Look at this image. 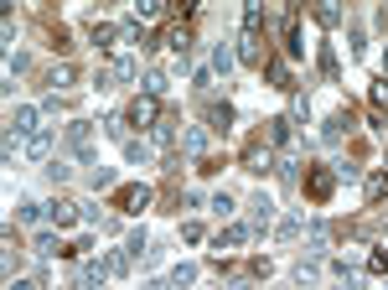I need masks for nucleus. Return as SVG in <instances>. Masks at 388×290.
I'll list each match as a JSON object with an SVG mask.
<instances>
[{
	"instance_id": "4",
	"label": "nucleus",
	"mask_w": 388,
	"mask_h": 290,
	"mask_svg": "<svg viewBox=\"0 0 388 290\" xmlns=\"http://www.w3.org/2000/svg\"><path fill=\"white\" fill-rule=\"evenodd\" d=\"M270 166H275V151H270V140H264V135H254V140H249V151H244V171L264 177Z\"/></svg>"
},
{
	"instance_id": "10",
	"label": "nucleus",
	"mask_w": 388,
	"mask_h": 290,
	"mask_svg": "<svg viewBox=\"0 0 388 290\" xmlns=\"http://www.w3.org/2000/svg\"><path fill=\"white\" fill-rule=\"evenodd\" d=\"M285 57H300V11L285 16Z\"/></svg>"
},
{
	"instance_id": "22",
	"label": "nucleus",
	"mask_w": 388,
	"mask_h": 290,
	"mask_svg": "<svg viewBox=\"0 0 388 290\" xmlns=\"http://www.w3.org/2000/svg\"><path fill=\"white\" fill-rule=\"evenodd\" d=\"M151 140H155V145H171V140H176V120L166 114V120H160V125L151 130Z\"/></svg>"
},
{
	"instance_id": "7",
	"label": "nucleus",
	"mask_w": 388,
	"mask_h": 290,
	"mask_svg": "<svg viewBox=\"0 0 388 290\" xmlns=\"http://www.w3.org/2000/svg\"><path fill=\"white\" fill-rule=\"evenodd\" d=\"M192 280H197V270H192V265H176L166 280H155V285H145V290H186Z\"/></svg>"
},
{
	"instance_id": "19",
	"label": "nucleus",
	"mask_w": 388,
	"mask_h": 290,
	"mask_svg": "<svg viewBox=\"0 0 388 290\" xmlns=\"http://www.w3.org/2000/svg\"><path fill=\"white\" fill-rule=\"evenodd\" d=\"M383 114H388V78H383V83H373V120L383 125Z\"/></svg>"
},
{
	"instance_id": "3",
	"label": "nucleus",
	"mask_w": 388,
	"mask_h": 290,
	"mask_svg": "<svg viewBox=\"0 0 388 290\" xmlns=\"http://www.w3.org/2000/svg\"><path fill=\"white\" fill-rule=\"evenodd\" d=\"M114 207H119V213H140V207H151V187H145V181L114 187Z\"/></svg>"
},
{
	"instance_id": "20",
	"label": "nucleus",
	"mask_w": 388,
	"mask_h": 290,
	"mask_svg": "<svg viewBox=\"0 0 388 290\" xmlns=\"http://www.w3.org/2000/svg\"><path fill=\"white\" fill-rule=\"evenodd\" d=\"M300 233H305V218H285V223H279V228H275V239H300Z\"/></svg>"
},
{
	"instance_id": "23",
	"label": "nucleus",
	"mask_w": 388,
	"mask_h": 290,
	"mask_svg": "<svg viewBox=\"0 0 388 290\" xmlns=\"http://www.w3.org/2000/svg\"><path fill=\"white\" fill-rule=\"evenodd\" d=\"M36 254H42V259H52V254H68V249L52 239V233H36Z\"/></svg>"
},
{
	"instance_id": "24",
	"label": "nucleus",
	"mask_w": 388,
	"mask_h": 290,
	"mask_svg": "<svg viewBox=\"0 0 388 290\" xmlns=\"http://www.w3.org/2000/svg\"><path fill=\"white\" fill-rule=\"evenodd\" d=\"M125 156L135 166H145V161H151V145H145V140H125Z\"/></svg>"
},
{
	"instance_id": "25",
	"label": "nucleus",
	"mask_w": 388,
	"mask_h": 290,
	"mask_svg": "<svg viewBox=\"0 0 388 290\" xmlns=\"http://www.w3.org/2000/svg\"><path fill=\"white\" fill-rule=\"evenodd\" d=\"M316 275H321V270L311 265V259H305V265H296V285H300V290H311V285H316Z\"/></svg>"
},
{
	"instance_id": "6",
	"label": "nucleus",
	"mask_w": 388,
	"mask_h": 290,
	"mask_svg": "<svg viewBox=\"0 0 388 290\" xmlns=\"http://www.w3.org/2000/svg\"><path fill=\"white\" fill-rule=\"evenodd\" d=\"M244 244H249V228H244V223H233V228H223L218 239H212L218 254H233V249H244Z\"/></svg>"
},
{
	"instance_id": "15",
	"label": "nucleus",
	"mask_w": 388,
	"mask_h": 290,
	"mask_svg": "<svg viewBox=\"0 0 388 290\" xmlns=\"http://www.w3.org/2000/svg\"><path fill=\"white\" fill-rule=\"evenodd\" d=\"M88 36H93V47H114L119 26H109V21H88Z\"/></svg>"
},
{
	"instance_id": "21",
	"label": "nucleus",
	"mask_w": 388,
	"mask_h": 290,
	"mask_svg": "<svg viewBox=\"0 0 388 290\" xmlns=\"http://www.w3.org/2000/svg\"><path fill=\"white\" fill-rule=\"evenodd\" d=\"M73 78H78V68H68V62H62V68H52V73H47V88H68Z\"/></svg>"
},
{
	"instance_id": "16",
	"label": "nucleus",
	"mask_w": 388,
	"mask_h": 290,
	"mask_svg": "<svg viewBox=\"0 0 388 290\" xmlns=\"http://www.w3.org/2000/svg\"><path fill=\"white\" fill-rule=\"evenodd\" d=\"M181 151H186V156H207V130H197V125H192V130L181 135Z\"/></svg>"
},
{
	"instance_id": "30",
	"label": "nucleus",
	"mask_w": 388,
	"mask_h": 290,
	"mask_svg": "<svg viewBox=\"0 0 388 290\" xmlns=\"http://www.w3.org/2000/svg\"><path fill=\"white\" fill-rule=\"evenodd\" d=\"M212 68L228 73V68H233V52H228V47H218V52H212Z\"/></svg>"
},
{
	"instance_id": "27",
	"label": "nucleus",
	"mask_w": 388,
	"mask_h": 290,
	"mask_svg": "<svg viewBox=\"0 0 388 290\" xmlns=\"http://www.w3.org/2000/svg\"><path fill=\"white\" fill-rule=\"evenodd\" d=\"M275 218V202H270V197H259V202H254V223H259V228H264V223H270Z\"/></svg>"
},
{
	"instance_id": "28",
	"label": "nucleus",
	"mask_w": 388,
	"mask_h": 290,
	"mask_svg": "<svg viewBox=\"0 0 388 290\" xmlns=\"http://www.w3.org/2000/svg\"><path fill=\"white\" fill-rule=\"evenodd\" d=\"M368 275H388V254H383V249H373V254H368Z\"/></svg>"
},
{
	"instance_id": "14",
	"label": "nucleus",
	"mask_w": 388,
	"mask_h": 290,
	"mask_svg": "<svg viewBox=\"0 0 388 290\" xmlns=\"http://www.w3.org/2000/svg\"><path fill=\"white\" fill-rule=\"evenodd\" d=\"M238 57H244L249 68H264V62H270V57L259 52V36H244V42H238Z\"/></svg>"
},
{
	"instance_id": "2",
	"label": "nucleus",
	"mask_w": 388,
	"mask_h": 290,
	"mask_svg": "<svg viewBox=\"0 0 388 290\" xmlns=\"http://www.w3.org/2000/svg\"><path fill=\"white\" fill-rule=\"evenodd\" d=\"M125 120H130V125H145V130H155L160 120H166V114H160V99H151V94H140V99H130Z\"/></svg>"
},
{
	"instance_id": "33",
	"label": "nucleus",
	"mask_w": 388,
	"mask_h": 290,
	"mask_svg": "<svg viewBox=\"0 0 388 290\" xmlns=\"http://www.w3.org/2000/svg\"><path fill=\"white\" fill-rule=\"evenodd\" d=\"M11 290H36L32 280H11Z\"/></svg>"
},
{
	"instance_id": "18",
	"label": "nucleus",
	"mask_w": 388,
	"mask_h": 290,
	"mask_svg": "<svg viewBox=\"0 0 388 290\" xmlns=\"http://www.w3.org/2000/svg\"><path fill=\"white\" fill-rule=\"evenodd\" d=\"M11 130L16 135H36V109H16L11 114Z\"/></svg>"
},
{
	"instance_id": "31",
	"label": "nucleus",
	"mask_w": 388,
	"mask_h": 290,
	"mask_svg": "<svg viewBox=\"0 0 388 290\" xmlns=\"http://www.w3.org/2000/svg\"><path fill=\"white\" fill-rule=\"evenodd\" d=\"M321 73L337 78V52H331V47H321Z\"/></svg>"
},
{
	"instance_id": "1",
	"label": "nucleus",
	"mask_w": 388,
	"mask_h": 290,
	"mask_svg": "<svg viewBox=\"0 0 388 290\" xmlns=\"http://www.w3.org/2000/svg\"><path fill=\"white\" fill-rule=\"evenodd\" d=\"M331 192H337V171L331 166H305V197L311 202H331Z\"/></svg>"
},
{
	"instance_id": "34",
	"label": "nucleus",
	"mask_w": 388,
	"mask_h": 290,
	"mask_svg": "<svg viewBox=\"0 0 388 290\" xmlns=\"http://www.w3.org/2000/svg\"><path fill=\"white\" fill-rule=\"evenodd\" d=\"M383 68H388V52H383Z\"/></svg>"
},
{
	"instance_id": "8",
	"label": "nucleus",
	"mask_w": 388,
	"mask_h": 290,
	"mask_svg": "<svg viewBox=\"0 0 388 290\" xmlns=\"http://www.w3.org/2000/svg\"><path fill=\"white\" fill-rule=\"evenodd\" d=\"M264 73H270V83L279 88V94H290V88H296V78H290V62H285V57H270V62H264Z\"/></svg>"
},
{
	"instance_id": "9",
	"label": "nucleus",
	"mask_w": 388,
	"mask_h": 290,
	"mask_svg": "<svg viewBox=\"0 0 388 290\" xmlns=\"http://www.w3.org/2000/svg\"><path fill=\"white\" fill-rule=\"evenodd\" d=\"M47 218H52V223H57V228H73V223H78V218H83V213H78V202H68V197H57V202H52V207H47Z\"/></svg>"
},
{
	"instance_id": "12",
	"label": "nucleus",
	"mask_w": 388,
	"mask_h": 290,
	"mask_svg": "<svg viewBox=\"0 0 388 290\" xmlns=\"http://www.w3.org/2000/svg\"><path fill=\"white\" fill-rule=\"evenodd\" d=\"M259 135L270 140V145H285V140H290V120H279V114H275V120H264Z\"/></svg>"
},
{
	"instance_id": "26",
	"label": "nucleus",
	"mask_w": 388,
	"mask_h": 290,
	"mask_svg": "<svg viewBox=\"0 0 388 290\" xmlns=\"http://www.w3.org/2000/svg\"><path fill=\"white\" fill-rule=\"evenodd\" d=\"M311 16H316L321 26H337V21H342V6H316Z\"/></svg>"
},
{
	"instance_id": "32",
	"label": "nucleus",
	"mask_w": 388,
	"mask_h": 290,
	"mask_svg": "<svg viewBox=\"0 0 388 290\" xmlns=\"http://www.w3.org/2000/svg\"><path fill=\"white\" fill-rule=\"evenodd\" d=\"M93 187H99V192H109V187H114V171H104V166H93Z\"/></svg>"
},
{
	"instance_id": "17",
	"label": "nucleus",
	"mask_w": 388,
	"mask_h": 290,
	"mask_svg": "<svg viewBox=\"0 0 388 290\" xmlns=\"http://www.w3.org/2000/svg\"><path fill=\"white\" fill-rule=\"evenodd\" d=\"M305 244H311V254H321V249L331 244V228L326 223H311V228H305Z\"/></svg>"
},
{
	"instance_id": "5",
	"label": "nucleus",
	"mask_w": 388,
	"mask_h": 290,
	"mask_svg": "<svg viewBox=\"0 0 388 290\" xmlns=\"http://www.w3.org/2000/svg\"><path fill=\"white\" fill-rule=\"evenodd\" d=\"M352 130H357V109L347 104V109H337V114L326 120V130H321V135H326V145H342L347 135H352Z\"/></svg>"
},
{
	"instance_id": "11",
	"label": "nucleus",
	"mask_w": 388,
	"mask_h": 290,
	"mask_svg": "<svg viewBox=\"0 0 388 290\" xmlns=\"http://www.w3.org/2000/svg\"><path fill=\"white\" fill-rule=\"evenodd\" d=\"M26 156H32V161H47L52 156V130H36V135L26 140Z\"/></svg>"
},
{
	"instance_id": "29",
	"label": "nucleus",
	"mask_w": 388,
	"mask_h": 290,
	"mask_svg": "<svg viewBox=\"0 0 388 290\" xmlns=\"http://www.w3.org/2000/svg\"><path fill=\"white\" fill-rule=\"evenodd\" d=\"M181 239H186V244H202L207 228H202V223H181Z\"/></svg>"
},
{
	"instance_id": "13",
	"label": "nucleus",
	"mask_w": 388,
	"mask_h": 290,
	"mask_svg": "<svg viewBox=\"0 0 388 290\" xmlns=\"http://www.w3.org/2000/svg\"><path fill=\"white\" fill-rule=\"evenodd\" d=\"M207 125L228 135V125H233V104H207Z\"/></svg>"
}]
</instances>
